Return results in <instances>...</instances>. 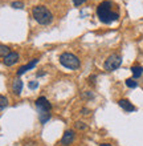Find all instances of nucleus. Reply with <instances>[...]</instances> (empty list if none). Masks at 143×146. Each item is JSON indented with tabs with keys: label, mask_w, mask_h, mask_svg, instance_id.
<instances>
[{
	"label": "nucleus",
	"mask_w": 143,
	"mask_h": 146,
	"mask_svg": "<svg viewBox=\"0 0 143 146\" xmlns=\"http://www.w3.org/2000/svg\"><path fill=\"white\" fill-rule=\"evenodd\" d=\"M97 16H98L101 23L111 24L119 19V11L113 1L105 0L97 7Z\"/></svg>",
	"instance_id": "1"
},
{
	"label": "nucleus",
	"mask_w": 143,
	"mask_h": 146,
	"mask_svg": "<svg viewBox=\"0 0 143 146\" xmlns=\"http://www.w3.org/2000/svg\"><path fill=\"white\" fill-rule=\"evenodd\" d=\"M32 16L41 25H48L53 21V15L45 5H35L32 8Z\"/></svg>",
	"instance_id": "2"
},
{
	"label": "nucleus",
	"mask_w": 143,
	"mask_h": 146,
	"mask_svg": "<svg viewBox=\"0 0 143 146\" xmlns=\"http://www.w3.org/2000/svg\"><path fill=\"white\" fill-rule=\"evenodd\" d=\"M60 64H61L62 66L68 68V69L76 70L80 68L81 61H80V58H78L76 54L70 53V52H64V53L60 56Z\"/></svg>",
	"instance_id": "3"
},
{
	"label": "nucleus",
	"mask_w": 143,
	"mask_h": 146,
	"mask_svg": "<svg viewBox=\"0 0 143 146\" xmlns=\"http://www.w3.org/2000/svg\"><path fill=\"white\" fill-rule=\"evenodd\" d=\"M35 105L36 108L39 109L40 111V115H48V114H52L50 110H52V104H50L49 101H48L47 97H37L35 101Z\"/></svg>",
	"instance_id": "4"
},
{
	"label": "nucleus",
	"mask_w": 143,
	"mask_h": 146,
	"mask_svg": "<svg viewBox=\"0 0 143 146\" xmlns=\"http://www.w3.org/2000/svg\"><path fill=\"white\" fill-rule=\"evenodd\" d=\"M122 64V57H121V54H111V56H109L107 60L105 61L103 64V68L105 70H107V72H113V70L118 69Z\"/></svg>",
	"instance_id": "5"
},
{
	"label": "nucleus",
	"mask_w": 143,
	"mask_h": 146,
	"mask_svg": "<svg viewBox=\"0 0 143 146\" xmlns=\"http://www.w3.org/2000/svg\"><path fill=\"white\" fill-rule=\"evenodd\" d=\"M74 139H76V131L72 130V129H68V130L64 131L60 143H61L62 146H70L74 142Z\"/></svg>",
	"instance_id": "6"
},
{
	"label": "nucleus",
	"mask_w": 143,
	"mask_h": 146,
	"mask_svg": "<svg viewBox=\"0 0 143 146\" xmlns=\"http://www.w3.org/2000/svg\"><path fill=\"white\" fill-rule=\"evenodd\" d=\"M19 60H20V54L17 53V52H11L9 54H7V56L4 57L3 64L5 66H12V65H15Z\"/></svg>",
	"instance_id": "7"
},
{
	"label": "nucleus",
	"mask_w": 143,
	"mask_h": 146,
	"mask_svg": "<svg viewBox=\"0 0 143 146\" xmlns=\"http://www.w3.org/2000/svg\"><path fill=\"white\" fill-rule=\"evenodd\" d=\"M39 62V58H33V60H31V62H28V64H25V65H23V66H20L19 69H17V72H16V74H17V77H20V76H23L25 72H28V70H31V69H33L36 66V64Z\"/></svg>",
	"instance_id": "8"
},
{
	"label": "nucleus",
	"mask_w": 143,
	"mask_h": 146,
	"mask_svg": "<svg viewBox=\"0 0 143 146\" xmlns=\"http://www.w3.org/2000/svg\"><path fill=\"white\" fill-rule=\"evenodd\" d=\"M118 105H119V106L123 109L125 111H127V113L136 110L135 106H134V105H132L129 100H126V98H121V100H118Z\"/></svg>",
	"instance_id": "9"
},
{
	"label": "nucleus",
	"mask_w": 143,
	"mask_h": 146,
	"mask_svg": "<svg viewBox=\"0 0 143 146\" xmlns=\"http://www.w3.org/2000/svg\"><path fill=\"white\" fill-rule=\"evenodd\" d=\"M21 90H23V81L20 78H16L12 84V92L15 96H20L21 94Z\"/></svg>",
	"instance_id": "10"
},
{
	"label": "nucleus",
	"mask_w": 143,
	"mask_h": 146,
	"mask_svg": "<svg viewBox=\"0 0 143 146\" xmlns=\"http://www.w3.org/2000/svg\"><path fill=\"white\" fill-rule=\"evenodd\" d=\"M131 73H132V78H139L143 74V68L140 65H132L131 66Z\"/></svg>",
	"instance_id": "11"
},
{
	"label": "nucleus",
	"mask_w": 143,
	"mask_h": 146,
	"mask_svg": "<svg viewBox=\"0 0 143 146\" xmlns=\"http://www.w3.org/2000/svg\"><path fill=\"white\" fill-rule=\"evenodd\" d=\"M125 84H126V86L130 89L138 88V81H135V78H127V80L125 81Z\"/></svg>",
	"instance_id": "12"
},
{
	"label": "nucleus",
	"mask_w": 143,
	"mask_h": 146,
	"mask_svg": "<svg viewBox=\"0 0 143 146\" xmlns=\"http://www.w3.org/2000/svg\"><path fill=\"white\" fill-rule=\"evenodd\" d=\"M11 53V49H9V46L7 45H3V44H0V57H5L7 54Z\"/></svg>",
	"instance_id": "13"
},
{
	"label": "nucleus",
	"mask_w": 143,
	"mask_h": 146,
	"mask_svg": "<svg viewBox=\"0 0 143 146\" xmlns=\"http://www.w3.org/2000/svg\"><path fill=\"white\" fill-rule=\"evenodd\" d=\"M74 129L76 130H86L88 129V125H86L85 122H82V121H76L74 122Z\"/></svg>",
	"instance_id": "14"
},
{
	"label": "nucleus",
	"mask_w": 143,
	"mask_h": 146,
	"mask_svg": "<svg viewBox=\"0 0 143 146\" xmlns=\"http://www.w3.org/2000/svg\"><path fill=\"white\" fill-rule=\"evenodd\" d=\"M8 106V98L5 96H0V110H3Z\"/></svg>",
	"instance_id": "15"
},
{
	"label": "nucleus",
	"mask_w": 143,
	"mask_h": 146,
	"mask_svg": "<svg viewBox=\"0 0 143 146\" xmlns=\"http://www.w3.org/2000/svg\"><path fill=\"white\" fill-rule=\"evenodd\" d=\"M82 98H84V100H93V98H94V93L90 92V90H86V92L82 93Z\"/></svg>",
	"instance_id": "16"
},
{
	"label": "nucleus",
	"mask_w": 143,
	"mask_h": 146,
	"mask_svg": "<svg viewBox=\"0 0 143 146\" xmlns=\"http://www.w3.org/2000/svg\"><path fill=\"white\" fill-rule=\"evenodd\" d=\"M39 88V81H29V89H37Z\"/></svg>",
	"instance_id": "17"
},
{
	"label": "nucleus",
	"mask_w": 143,
	"mask_h": 146,
	"mask_svg": "<svg viewBox=\"0 0 143 146\" xmlns=\"http://www.w3.org/2000/svg\"><path fill=\"white\" fill-rule=\"evenodd\" d=\"M72 1H73V4L76 7H80V5H82V4L85 3L86 0H72Z\"/></svg>",
	"instance_id": "18"
},
{
	"label": "nucleus",
	"mask_w": 143,
	"mask_h": 146,
	"mask_svg": "<svg viewBox=\"0 0 143 146\" xmlns=\"http://www.w3.org/2000/svg\"><path fill=\"white\" fill-rule=\"evenodd\" d=\"M12 7L13 8H23V3H21V1H13V3H12Z\"/></svg>",
	"instance_id": "19"
},
{
	"label": "nucleus",
	"mask_w": 143,
	"mask_h": 146,
	"mask_svg": "<svg viewBox=\"0 0 143 146\" xmlns=\"http://www.w3.org/2000/svg\"><path fill=\"white\" fill-rule=\"evenodd\" d=\"M96 78H97L96 74H92V76L89 77V84H92V85L96 84Z\"/></svg>",
	"instance_id": "20"
},
{
	"label": "nucleus",
	"mask_w": 143,
	"mask_h": 146,
	"mask_svg": "<svg viewBox=\"0 0 143 146\" xmlns=\"http://www.w3.org/2000/svg\"><path fill=\"white\" fill-rule=\"evenodd\" d=\"M89 113H90V110H89L88 108H82V109H81V114H82V115H88Z\"/></svg>",
	"instance_id": "21"
},
{
	"label": "nucleus",
	"mask_w": 143,
	"mask_h": 146,
	"mask_svg": "<svg viewBox=\"0 0 143 146\" xmlns=\"http://www.w3.org/2000/svg\"><path fill=\"white\" fill-rule=\"evenodd\" d=\"M98 146H111L110 143H106V142H103V143H100Z\"/></svg>",
	"instance_id": "22"
},
{
	"label": "nucleus",
	"mask_w": 143,
	"mask_h": 146,
	"mask_svg": "<svg viewBox=\"0 0 143 146\" xmlns=\"http://www.w3.org/2000/svg\"><path fill=\"white\" fill-rule=\"evenodd\" d=\"M44 74H45L44 72H37V77H41V76H44Z\"/></svg>",
	"instance_id": "23"
}]
</instances>
